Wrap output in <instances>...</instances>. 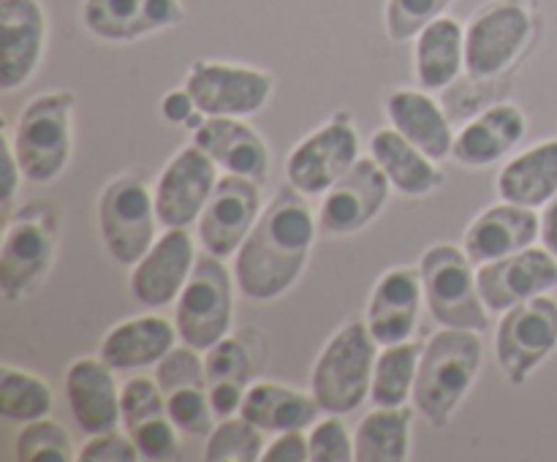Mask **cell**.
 <instances>
[{
    "mask_svg": "<svg viewBox=\"0 0 557 462\" xmlns=\"http://www.w3.org/2000/svg\"><path fill=\"white\" fill-rule=\"evenodd\" d=\"M264 462H310V444L302 435V429H288L277 433V438L270 446H264Z\"/></svg>",
    "mask_w": 557,
    "mask_h": 462,
    "instance_id": "obj_44",
    "label": "cell"
},
{
    "mask_svg": "<svg viewBox=\"0 0 557 462\" xmlns=\"http://www.w3.org/2000/svg\"><path fill=\"white\" fill-rule=\"evenodd\" d=\"M82 20L103 41H136L185 20L180 0H85Z\"/></svg>",
    "mask_w": 557,
    "mask_h": 462,
    "instance_id": "obj_22",
    "label": "cell"
},
{
    "mask_svg": "<svg viewBox=\"0 0 557 462\" xmlns=\"http://www.w3.org/2000/svg\"><path fill=\"white\" fill-rule=\"evenodd\" d=\"M58 212L49 201H30L9 215L0 248V291L5 302H20L47 277L58 250Z\"/></svg>",
    "mask_w": 557,
    "mask_h": 462,
    "instance_id": "obj_5",
    "label": "cell"
},
{
    "mask_svg": "<svg viewBox=\"0 0 557 462\" xmlns=\"http://www.w3.org/2000/svg\"><path fill=\"white\" fill-rule=\"evenodd\" d=\"M357 161L359 136L351 114H335L294 147L286 161V179L299 193L324 196Z\"/></svg>",
    "mask_w": 557,
    "mask_h": 462,
    "instance_id": "obj_10",
    "label": "cell"
},
{
    "mask_svg": "<svg viewBox=\"0 0 557 462\" xmlns=\"http://www.w3.org/2000/svg\"><path fill=\"white\" fill-rule=\"evenodd\" d=\"M11 145L30 183L58 179L74 150V92L52 90L30 98L16 120Z\"/></svg>",
    "mask_w": 557,
    "mask_h": 462,
    "instance_id": "obj_4",
    "label": "cell"
},
{
    "mask_svg": "<svg viewBox=\"0 0 557 462\" xmlns=\"http://www.w3.org/2000/svg\"><path fill=\"white\" fill-rule=\"evenodd\" d=\"M120 411H123L125 433L152 422V419L169 416L161 386L156 384V378H145V375L125 380L120 389Z\"/></svg>",
    "mask_w": 557,
    "mask_h": 462,
    "instance_id": "obj_37",
    "label": "cell"
},
{
    "mask_svg": "<svg viewBox=\"0 0 557 462\" xmlns=\"http://www.w3.org/2000/svg\"><path fill=\"white\" fill-rule=\"evenodd\" d=\"M482 367L479 332L449 329L435 332L422 348L413 384V405L433 427H446Z\"/></svg>",
    "mask_w": 557,
    "mask_h": 462,
    "instance_id": "obj_2",
    "label": "cell"
},
{
    "mask_svg": "<svg viewBox=\"0 0 557 462\" xmlns=\"http://www.w3.org/2000/svg\"><path fill=\"white\" fill-rule=\"evenodd\" d=\"M20 177H25L16 161L14 145H11V136H3V212L5 215H14V196L20 188Z\"/></svg>",
    "mask_w": 557,
    "mask_h": 462,
    "instance_id": "obj_46",
    "label": "cell"
},
{
    "mask_svg": "<svg viewBox=\"0 0 557 462\" xmlns=\"http://www.w3.org/2000/svg\"><path fill=\"white\" fill-rule=\"evenodd\" d=\"M196 112H199V107H196V101H194V96L188 92V87H183V90H172L163 96L161 114H163V120H169V123L185 125Z\"/></svg>",
    "mask_w": 557,
    "mask_h": 462,
    "instance_id": "obj_47",
    "label": "cell"
},
{
    "mask_svg": "<svg viewBox=\"0 0 557 462\" xmlns=\"http://www.w3.org/2000/svg\"><path fill=\"white\" fill-rule=\"evenodd\" d=\"M180 429L174 427V422L169 416L152 419V422L141 424V427L131 429V438H134L136 449H139L141 460H152V462H163L177 457L180 451Z\"/></svg>",
    "mask_w": 557,
    "mask_h": 462,
    "instance_id": "obj_42",
    "label": "cell"
},
{
    "mask_svg": "<svg viewBox=\"0 0 557 462\" xmlns=\"http://www.w3.org/2000/svg\"><path fill=\"white\" fill-rule=\"evenodd\" d=\"M207 391H210V405H212V411H215V419L221 422V419L234 416V413L243 408V400H245V391H248V386L212 384Z\"/></svg>",
    "mask_w": 557,
    "mask_h": 462,
    "instance_id": "obj_45",
    "label": "cell"
},
{
    "mask_svg": "<svg viewBox=\"0 0 557 462\" xmlns=\"http://www.w3.org/2000/svg\"><path fill=\"white\" fill-rule=\"evenodd\" d=\"M411 457V408H381L370 411L354 433L357 462H406Z\"/></svg>",
    "mask_w": 557,
    "mask_h": 462,
    "instance_id": "obj_31",
    "label": "cell"
},
{
    "mask_svg": "<svg viewBox=\"0 0 557 462\" xmlns=\"http://www.w3.org/2000/svg\"><path fill=\"white\" fill-rule=\"evenodd\" d=\"M248 422L264 433H288V429H305L315 424L321 405L319 400L305 391L288 389L281 384H253L245 391L243 408H239Z\"/></svg>",
    "mask_w": 557,
    "mask_h": 462,
    "instance_id": "obj_30",
    "label": "cell"
},
{
    "mask_svg": "<svg viewBox=\"0 0 557 462\" xmlns=\"http://www.w3.org/2000/svg\"><path fill=\"white\" fill-rule=\"evenodd\" d=\"M389 177L375 163V158H359L335 185L324 193L319 207V228L332 237H346L359 232L379 217L389 201Z\"/></svg>",
    "mask_w": 557,
    "mask_h": 462,
    "instance_id": "obj_14",
    "label": "cell"
},
{
    "mask_svg": "<svg viewBox=\"0 0 557 462\" xmlns=\"http://www.w3.org/2000/svg\"><path fill=\"white\" fill-rule=\"evenodd\" d=\"M422 348L417 340L397 342V346H384L373 367V386H370V400L381 408L406 405L413 397V384H417V370Z\"/></svg>",
    "mask_w": 557,
    "mask_h": 462,
    "instance_id": "obj_32",
    "label": "cell"
},
{
    "mask_svg": "<svg viewBox=\"0 0 557 462\" xmlns=\"http://www.w3.org/2000/svg\"><path fill=\"white\" fill-rule=\"evenodd\" d=\"M533 36V20L520 3H493L466 27V74L471 79L498 76L515 63Z\"/></svg>",
    "mask_w": 557,
    "mask_h": 462,
    "instance_id": "obj_11",
    "label": "cell"
},
{
    "mask_svg": "<svg viewBox=\"0 0 557 462\" xmlns=\"http://www.w3.org/2000/svg\"><path fill=\"white\" fill-rule=\"evenodd\" d=\"M163 397H166L169 419L180 433L190 435V438L212 433L215 411L210 405V391L201 389V386H185V389H174Z\"/></svg>",
    "mask_w": 557,
    "mask_h": 462,
    "instance_id": "obj_36",
    "label": "cell"
},
{
    "mask_svg": "<svg viewBox=\"0 0 557 462\" xmlns=\"http://www.w3.org/2000/svg\"><path fill=\"white\" fill-rule=\"evenodd\" d=\"M185 87L207 117H248L272 96V76L250 65L201 60L185 76Z\"/></svg>",
    "mask_w": 557,
    "mask_h": 462,
    "instance_id": "obj_12",
    "label": "cell"
},
{
    "mask_svg": "<svg viewBox=\"0 0 557 462\" xmlns=\"http://www.w3.org/2000/svg\"><path fill=\"white\" fill-rule=\"evenodd\" d=\"M194 266V237L185 228H166L131 270V294L145 308H166L183 294Z\"/></svg>",
    "mask_w": 557,
    "mask_h": 462,
    "instance_id": "obj_17",
    "label": "cell"
},
{
    "mask_svg": "<svg viewBox=\"0 0 557 462\" xmlns=\"http://www.w3.org/2000/svg\"><path fill=\"white\" fill-rule=\"evenodd\" d=\"M79 462H134L141 460L139 449H136L134 438L128 433H117V429H107V433L90 435L79 451H76Z\"/></svg>",
    "mask_w": 557,
    "mask_h": 462,
    "instance_id": "obj_43",
    "label": "cell"
},
{
    "mask_svg": "<svg viewBox=\"0 0 557 462\" xmlns=\"http://www.w3.org/2000/svg\"><path fill=\"white\" fill-rule=\"evenodd\" d=\"M370 155L384 168L392 188L403 196H428L444 183V174L433 166V158L424 155L397 128L375 130L370 139Z\"/></svg>",
    "mask_w": 557,
    "mask_h": 462,
    "instance_id": "obj_28",
    "label": "cell"
},
{
    "mask_svg": "<svg viewBox=\"0 0 557 462\" xmlns=\"http://www.w3.org/2000/svg\"><path fill=\"white\" fill-rule=\"evenodd\" d=\"M384 109L392 128L400 130L424 155L433 158V161H444V158L451 155L455 130H451L446 114L441 112V107L428 92L400 87V90L386 98Z\"/></svg>",
    "mask_w": 557,
    "mask_h": 462,
    "instance_id": "obj_26",
    "label": "cell"
},
{
    "mask_svg": "<svg viewBox=\"0 0 557 462\" xmlns=\"http://www.w3.org/2000/svg\"><path fill=\"white\" fill-rule=\"evenodd\" d=\"M476 283L487 310L506 313L528 299L555 291L557 255L547 248H525L476 266Z\"/></svg>",
    "mask_w": 557,
    "mask_h": 462,
    "instance_id": "obj_16",
    "label": "cell"
},
{
    "mask_svg": "<svg viewBox=\"0 0 557 462\" xmlns=\"http://www.w3.org/2000/svg\"><path fill=\"white\" fill-rule=\"evenodd\" d=\"M536 239H542V215H536L531 207L500 199V204L487 207L482 215L473 217L462 237V250L473 266H482L487 261L533 248Z\"/></svg>",
    "mask_w": 557,
    "mask_h": 462,
    "instance_id": "obj_20",
    "label": "cell"
},
{
    "mask_svg": "<svg viewBox=\"0 0 557 462\" xmlns=\"http://www.w3.org/2000/svg\"><path fill=\"white\" fill-rule=\"evenodd\" d=\"M194 145L228 174H239L264 185L270 177V150L267 141L243 123V117H207L194 130Z\"/></svg>",
    "mask_w": 557,
    "mask_h": 462,
    "instance_id": "obj_23",
    "label": "cell"
},
{
    "mask_svg": "<svg viewBox=\"0 0 557 462\" xmlns=\"http://www.w3.org/2000/svg\"><path fill=\"white\" fill-rule=\"evenodd\" d=\"M451 0H386V33L392 41H408L419 36L430 22L438 20Z\"/></svg>",
    "mask_w": 557,
    "mask_h": 462,
    "instance_id": "obj_39",
    "label": "cell"
},
{
    "mask_svg": "<svg viewBox=\"0 0 557 462\" xmlns=\"http://www.w3.org/2000/svg\"><path fill=\"white\" fill-rule=\"evenodd\" d=\"M264 429L239 413V416L221 419L207 435L205 460L207 462H256L264 454Z\"/></svg>",
    "mask_w": 557,
    "mask_h": 462,
    "instance_id": "obj_34",
    "label": "cell"
},
{
    "mask_svg": "<svg viewBox=\"0 0 557 462\" xmlns=\"http://www.w3.org/2000/svg\"><path fill=\"white\" fill-rule=\"evenodd\" d=\"M205 367H207V384H239L248 386L250 373H253V362L245 348L243 340L237 337H223L212 348L205 351Z\"/></svg>",
    "mask_w": 557,
    "mask_h": 462,
    "instance_id": "obj_40",
    "label": "cell"
},
{
    "mask_svg": "<svg viewBox=\"0 0 557 462\" xmlns=\"http://www.w3.org/2000/svg\"><path fill=\"white\" fill-rule=\"evenodd\" d=\"M424 302L422 275L413 266H392L379 277L368 302V329L379 346L411 340Z\"/></svg>",
    "mask_w": 557,
    "mask_h": 462,
    "instance_id": "obj_19",
    "label": "cell"
},
{
    "mask_svg": "<svg viewBox=\"0 0 557 462\" xmlns=\"http://www.w3.org/2000/svg\"><path fill=\"white\" fill-rule=\"evenodd\" d=\"M417 79L424 90H444L466 71V30L449 16H438L417 36Z\"/></svg>",
    "mask_w": 557,
    "mask_h": 462,
    "instance_id": "obj_29",
    "label": "cell"
},
{
    "mask_svg": "<svg viewBox=\"0 0 557 462\" xmlns=\"http://www.w3.org/2000/svg\"><path fill=\"white\" fill-rule=\"evenodd\" d=\"M47 20L38 0H0V90L11 92L36 74Z\"/></svg>",
    "mask_w": 557,
    "mask_h": 462,
    "instance_id": "obj_18",
    "label": "cell"
},
{
    "mask_svg": "<svg viewBox=\"0 0 557 462\" xmlns=\"http://www.w3.org/2000/svg\"><path fill=\"white\" fill-rule=\"evenodd\" d=\"M315 226L319 221L305 193L292 183L277 190L234 253V280L239 291L256 302H270L286 294L308 264Z\"/></svg>",
    "mask_w": 557,
    "mask_h": 462,
    "instance_id": "obj_1",
    "label": "cell"
},
{
    "mask_svg": "<svg viewBox=\"0 0 557 462\" xmlns=\"http://www.w3.org/2000/svg\"><path fill=\"white\" fill-rule=\"evenodd\" d=\"M14 449L22 462H71L76 457L69 433L47 416L22 424Z\"/></svg>",
    "mask_w": 557,
    "mask_h": 462,
    "instance_id": "obj_35",
    "label": "cell"
},
{
    "mask_svg": "<svg viewBox=\"0 0 557 462\" xmlns=\"http://www.w3.org/2000/svg\"><path fill=\"white\" fill-rule=\"evenodd\" d=\"M424 288V304L441 326L449 329L487 332V304L482 302L476 283V266L468 253L455 245H433L424 250L419 264Z\"/></svg>",
    "mask_w": 557,
    "mask_h": 462,
    "instance_id": "obj_6",
    "label": "cell"
},
{
    "mask_svg": "<svg viewBox=\"0 0 557 462\" xmlns=\"http://www.w3.org/2000/svg\"><path fill=\"white\" fill-rule=\"evenodd\" d=\"M375 337L368 321L341 326L319 353L310 375V391L324 413H351L370 397L375 367Z\"/></svg>",
    "mask_w": 557,
    "mask_h": 462,
    "instance_id": "obj_3",
    "label": "cell"
},
{
    "mask_svg": "<svg viewBox=\"0 0 557 462\" xmlns=\"http://www.w3.org/2000/svg\"><path fill=\"white\" fill-rule=\"evenodd\" d=\"M65 397L74 422L85 435L117 429L123 422L114 370L101 357H82L65 370Z\"/></svg>",
    "mask_w": 557,
    "mask_h": 462,
    "instance_id": "obj_21",
    "label": "cell"
},
{
    "mask_svg": "<svg viewBox=\"0 0 557 462\" xmlns=\"http://www.w3.org/2000/svg\"><path fill=\"white\" fill-rule=\"evenodd\" d=\"M156 196L136 174H120L98 196V228L109 255L134 266L156 242Z\"/></svg>",
    "mask_w": 557,
    "mask_h": 462,
    "instance_id": "obj_8",
    "label": "cell"
},
{
    "mask_svg": "<svg viewBox=\"0 0 557 462\" xmlns=\"http://www.w3.org/2000/svg\"><path fill=\"white\" fill-rule=\"evenodd\" d=\"M261 185L239 174L218 177L215 190L199 215V242L207 253L228 259L239 250L261 215Z\"/></svg>",
    "mask_w": 557,
    "mask_h": 462,
    "instance_id": "obj_15",
    "label": "cell"
},
{
    "mask_svg": "<svg viewBox=\"0 0 557 462\" xmlns=\"http://www.w3.org/2000/svg\"><path fill=\"white\" fill-rule=\"evenodd\" d=\"M310 462H351L354 460V438L348 435L346 424L337 413L321 419L308 435Z\"/></svg>",
    "mask_w": 557,
    "mask_h": 462,
    "instance_id": "obj_41",
    "label": "cell"
},
{
    "mask_svg": "<svg viewBox=\"0 0 557 462\" xmlns=\"http://www.w3.org/2000/svg\"><path fill=\"white\" fill-rule=\"evenodd\" d=\"M542 242L549 253L557 255V193L544 204L542 215Z\"/></svg>",
    "mask_w": 557,
    "mask_h": 462,
    "instance_id": "obj_48",
    "label": "cell"
},
{
    "mask_svg": "<svg viewBox=\"0 0 557 462\" xmlns=\"http://www.w3.org/2000/svg\"><path fill=\"white\" fill-rule=\"evenodd\" d=\"M557 348V299L533 297L506 310L495 332V357L511 384H525L528 375L547 362Z\"/></svg>",
    "mask_w": 557,
    "mask_h": 462,
    "instance_id": "obj_9",
    "label": "cell"
},
{
    "mask_svg": "<svg viewBox=\"0 0 557 462\" xmlns=\"http://www.w3.org/2000/svg\"><path fill=\"white\" fill-rule=\"evenodd\" d=\"M52 411V389L44 378L3 364L0 370V416L9 422H36Z\"/></svg>",
    "mask_w": 557,
    "mask_h": 462,
    "instance_id": "obj_33",
    "label": "cell"
},
{
    "mask_svg": "<svg viewBox=\"0 0 557 462\" xmlns=\"http://www.w3.org/2000/svg\"><path fill=\"white\" fill-rule=\"evenodd\" d=\"M528 120L515 103H495L455 136L451 158L462 166H493L525 139Z\"/></svg>",
    "mask_w": 557,
    "mask_h": 462,
    "instance_id": "obj_24",
    "label": "cell"
},
{
    "mask_svg": "<svg viewBox=\"0 0 557 462\" xmlns=\"http://www.w3.org/2000/svg\"><path fill=\"white\" fill-rule=\"evenodd\" d=\"M218 185V163L188 145L163 166L156 183V212L163 228H188L199 221Z\"/></svg>",
    "mask_w": 557,
    "mask_h": 462,
    "instance_id": "obj_13",
    "label": "cell"
},
{
    "mask_svg": "<svg viewBox=\"0 0 557 462\" xmlns=\"http://www.w3.org/2000/svg\"><path fill=\"white\" fill-rule=\"evenodd\" d=\"M498 196L511 204L539 207L557 193V139L539 141L511 158L498 174Z\"/></svg>",
    "mask_w": 557,
    "mask_h": 462,
    "instance_id": "obj_27",
    "label": "cell"
},
{
    "mask_svg": "<svg viewBox=\"0 0 557 462\" xmlns=\"http://www.w3.org/2000/svg\"><path fill=\"white\" fill-rule=\"evenodd\" d=\"M234 277L218 255L196 259L194 272L174 304V326L180 340L201 353L228 335L234 310Z\"/></svg>",
    "mask_w": 557,
    "mask_h": 462,
    "instance_id": "obj_7",
    "label": "cell"
},
{
    "mask_svg": "<svg viewBox=\"0 0 557 462\" xmlns=\"http://www.w3.org/2000/svg\"><path fill=\"white\" fill-rule=\"evenodd\" d=\"M177 326L169 324L161 315H139L117 324L107 332L101 340L98 357L114 370V373H131L145 370L161 362L174 348Z\"/></svg>",
    "mask_w": 557,
    "mask_h": 462,
    "instance_id": "obj_25",
    "label": "cell"
},
{
    "mask_svg": "<svg viewBox=\"0 0 557 462\" xmlns=\"http://www.w3.org/2000/svg\"><path fill=\"white\" fill-rule=\"evenodd\" d=\"M156 384L161 386L163 395L174 389H185V386H201V389H210L207 384V367L205 357H201L199 348L188 346H174L161 362L156 364Z\"/></svg>",
    "mask_w": 557,
    "mask_h": 462,
    "instance_id": "obj_38",
    "label": "cell"
}]
</instances>
